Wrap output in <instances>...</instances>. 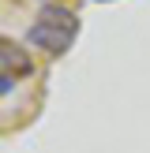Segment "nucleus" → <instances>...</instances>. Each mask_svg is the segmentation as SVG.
I'll return each instance as SVG.
<instances>
[{"instance_id":"obj_4","label":"nucleus","mask_w":150,"mask_h":153,"mask_svg":"<svg viewBox=\"0 0 150 153\" xmlns=\"http://www.w3.org/2000/svg\"><path fill=\"white\" fill-rule=\"evenodd\" d=\"M98 4H109V0H98Z\"/></svg>"},{"instance_id":"obj_2","label":"nucleus","mask_w":150,"mask_h":153,"mask_svg":"<svg viewBox=\"0 0 150 153\" xmlns=\"http://www.w3.org/2000/svg\"><path fill=\"white\" fill-rule=\"evenodd\" d=\"M0 71L8 75H30V56L11 41H0Z\"/></svg>"},{"instance_id":"obj_3","label":"nucleus","mask_w":150,"mask_h":153,"mask_svg":"<svg viewBox=\"0 0 150 153\" xmlns=\"http://www.w3.org/2000/svg\"><path fill=\"white\" fill-rule=\"evenodd\" d=\"M15 90V75H8V71H0V97H8Z\"/></svg>"},{"instance_id":"obj_1","label":"nucleus","mask_w":150,"mask_h":153,"mask_svg":"<svg viewBox=\"0 0 150 153\" xmlns=\"http://www.w3.org/2000/svg\"><path fill=\"white\" fill-rule=\"evenodd\" d=\"M75 34H79V19H75L68 7L45 4L41 15H38V22L26 30V41L34 45V49H45V52H52V56H60V52H68V45L75 41Z\"/></svg>"}]
</instances>
